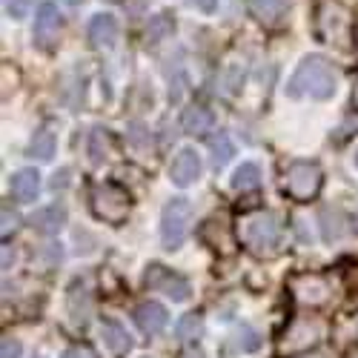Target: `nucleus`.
<instances>
[{
	"mask_svg": "<svg viewBox=\"0 0 358 358\" xmlns=\"http://www.w3.org/2000/svg\"><path fill=\"white\" fill-rule=\"evenodd\" d=\"M235 347L241 352H255L261 347V338H258V333L252 330V327H241L238 336H235Z\"/></svg>",
	"mask_w": 358,
	"mask_h": 358,
	"instance_id": "29",
	"label": "nucleus"
},
{
	"mask_svg": "<svg viewBox=\"0 0 358 358\" xmlns=\"http://www.w3.org/2000/svg\"><path fill=\"white\" fill-rule=\"evenodd\" d=\"M172 29H175V20L166 12L149 17V26H146V32H143V43L146 46H158L161 41H166L172 35Z\"/></svg>",
	"mask_w": 358,
	"mask_h": 358,
	"instance_id": "20",
	"label": "nucleus"
},
{
	"mask_svg": "<svg viewBox=\"0 0 358 358\" xmlns=\"http://www.w3.org/2000/svg\"><path fill=\"white\" fill-rule=\"evenodd\" d=\"M189 224H192V203L187 198H172L166 201L164 213H161V241L166 250H178L187 235H189Z\"/></svg>",
	"mask_w": 358,
	"mask_h": 358,
	"instance_id": "3",
	"label": "nucleus"
},
{
	"mask_svg": "<svg viewBox=\"0 0 358 358\" xmlns=\"http://www.w3.org/2000/svg\"><path fill=\"white\" fill-rule=\"evenodd\" d=\"M169 178H172V184L175 187H192L198 178H201V158H198V152L195 149H189V146H184L181 152H178L175 158H172V164H169Z\"/></svg>",
	"mask_w": 358,
	"mask_h": 358,
	"instance_id": "11",
	"label": "nucleus"
},
{
	"mask_svg": "<svg viewBox=\"0 0 358 358\" xmlns=\"http://www.w3.org/2000/svg\"><path fill=\"white\" fill-rule=\"evenodd\" d=\"M284 189L295 201H310L321 189V169L313 161H295L284 175Z\"/></svg>",
	"mask_w": 358,
	"mask_h": 358,
	"instance_id": "5",
	"label": "nucleus"
},
{
	"mask_svg": "<svg viewBox=\"0 0 358 358\" xmlns=\"http://www.w3.org/2000/svg\"><path fill=\"white\" fill-rule=\"evenodd\" d=\"M321 227H324V241H338V238L344 235V213L338 210V206H324L321 210Z\"/></svg>",
	"mask_w": 358,
	"mask_h": 358,
	"instance_id": "24",
	"label": "nucleus"
},
{
	"mask_svg": "<svg viewBox=\"0 0 358 358\" xmlns=\"http://www.w3.org/2000/svg\"><path fill=\"white\" fill-rule=\"evenodd\" d=\"M12 264H15V250L12 247H3V270H9Z\"/></svg>",
	"mask_w": 358,
	"mask_h": 358,
	"instance_id": "35",
	"label": "nucleus"
},
{
	"mask_svg": "<svg viewBox=\"0 0 358 358\" xmlns=\"http://www.w3.org/2000/svg\"><path fill=\"white\" fill-rule=\"evenodd\" d=\"M201 235H203V241L210 244L213 250H218L221 255H232V252H235V241H232V235L227 232V224H224V221L210 218V221L203 224Z\"/></svg>",
	"mask_w": 358,
	"mask_h": 358,
	"instance_id": "18",
	"label": "nucleus"
},
{
	"mask_svg": "<svg viewBox=\"0 0 358 358\" xmlns=\"http://www.w3.org/2000/svg\"><path fill=\"white\" fill-rule=\"evenodd\" d=\"M64 3H69V6H78V3H83V0H64Z\"/></svg>",
	"mask_w": 358,
	"mask_h": 358,
	"instance_id": "37",
	"label": "nucleus"
},
{
	"mask_svg": "<svg viewBox=\"0 0 358 358\" xmlns=\"http://www.w3.org/2000/svg\"><path fill=\"white\" fill-rule=\"evenodd\" d=\"M89 41H92L95 49L115 46V41H117V20H115V15H109V12L95 15L92 23H89Z\"/></svg>",
	"mask_w": 358,
	"mask_h": 358,
	"instance_id": "16",
	"label": "nucleus"
},
{
	"mask_svg": "<svg viewBox=\"0 0 358 358\" xmlns=\"http://www.w3.org/2000/svg\"><path fill=\"white\" fill-rule=\"evenodd\" d=\"M20 352H23L20 341H15V338H9V336L0 341V358H20Z\"/></svg>",
	"mask_w": 358,
	"mask_h": 358,
	"instance_id": "31",
	"label": "nucleus"
},
{
	"mask_svg": "<svg viewBox=\"0 0 358 358\" xmlns=\"http://www.w3.org/2000/svg\"><path fill=\"white\" fill-rule=\"evenodd\" d=\"M304 358H330V355H321V352H315V355H304Z\"/></svg>",
	"mask_w": 358,
	"mask_h": 358,
	"instance_id": "38",
	"label": "nucleus"
},
{
	"mask_svg": "<svg viewBox=\"0 0 358 358\" xmlns=\"http://www.w3.org/2000/svg\"><path fill=\"white\" fill-rule=\"evenodd\" d=\"M29 155L38 158V161H52L55 155V135L49 129H38L29 141Z\"/></svg>",
	"mask_w": 358,
	"mask_h": 358,
	"instance_id": "25",
	"label": "nucleus"
},
{
	"mask_svg": "<svg viewBox=\"0 0 358 358\" xmlns=\"http://www.w3.org/2000/svg\"><path fill=\"white\" fill-rule=\"evenodd\" d=\"M324 336V327L315 318H301L289 327V333L284 336L281 350L284 352H298V350H310L313 344H318V338Z\"/></svg>",
	"mask_w": 358,
	"mask_h": 358,
	"instance_id": "9",
	"label": "nucleus"
},
{
	"mask_svg": "<svg viewBox=\"0 0 358 358\" xmlns=\"http://www.w3.org/2000/svg\"><path fill=\"white\" fill-rule=\"evenodd\" d=\"M289 292L295 295V301H298V304L321 307V304L330 301V295H333V284L327 281L324 275L304 273V275H292V278H289Z\"/></svg>",
	"mask_w": 358,
	"mask_h": 358,
	"instance_id": "7",
	"label": "nucleus"
},
{
	"mask_svg": "<svg viewBox=\"0 0 358 358\" xmlns=\"http://www.w3.org/2000/svg\"><path fill=\"white\" fill-rule=\"evenodd\" d=\"M247 9L261 26L275 29V26L284 23V17L289 12V3L287 0H247Z\"/></svg>",
	"mask_w": 358,
	"mask_h": 358,
	"instance_id": "14",
	"label": "nucleus"
},
{
	"mask_svg": "<svg viewBox=\"0 0 358 358\" xmlns=\"http://www.w3.org/2000/svg\"><path fill=\"white\" fill-rule=\"evenodd\" d=\"M189 3H192L195 9H201V12H206V15H213V12L218 9V0H189Z\"/></svg>",
	"mask_w": 358,
	"mask_h": 358,
	"instance_id": "34",
	"label": "nucleus"
},
{
	"mask_svg": "<svg viewBox=\"0 0 358 358\" xmlns=\"http://www.w3.org/2000/svg\"><path fill=\"white\" fill-rule=\"evenodd\" d=\"M241 238L255 255H273L281 244V218L270 210H258L241 221Z\"/></svg>",
	"mask_w": 358,
	"mask_h": 358,
	"instance_id": "2",
	"label": "nucleus"
},
{
	"mask_svg": "<svg viewBox=\"0 0 358 358\" xmlns=\"http://www.w3.org/2000/svg\"><path fill=\"white\" fill-rule=\"evenodd\" d=\"M352 103H355V109H358V83H355V89H352Z\"/></svg>",
	"mask_w": 358,
	"mask_h": 358,
	"instance_id": "36",
	"label": "nucleus"
},
{
	"mask_svg": "<svg viewBox=\"0 0 358 358\" xmlns=\"http://www.w3.org/2000/svg\"><path fill=\"white\" fill-rule=\"evenodd\" d=\"M143 284H146L149 289H155V292H164L166 298H172V301H187L189 292H192L187 278L175 275L172 270H166V266H161V264L149 266L146 275H143Z\"/></svg>",
	"mask_w": 358,
	"mask_h": 358,
	"instance_id": "8",
	"label": "nucleus"
},
{
	"mask_svg": "<svg viewBox=\"0 0 358 358\" xmlns=\"http://www.w3.org/2000/svg\"><path fill=\"white\" fill-rule=\"evenodd\" d=\"M338 89V72L336 66L327 61L324 55H307L298 69L292 72L289 83H287V95L289 98H315V101H327L333 98Z\"/></svg>",
	"mask_w": 358,
	"mask_h": 358,
	"instance_id": "1",
	"label": "nucleus"
},
{
	"mask_svg": "<svg viewBox=\"0 0 358 358\" xmlns=\"http://www.w3.org/2000/svg\"><path fill=\"white\" fill-rule=\"evenodd\" d=\"M244 75H247L244 64H229V66H227V75H224V89H227L229 95H235L238 89L244 86Z\"/></svg>",
	"mask_w": 358,
	"mask_h": 358,
	"instance_id": "28",
	"label": "nucleus"
},
{
	"mask_svg": "<svg viewBox=\"0 0 358 358\" xmlns=\"http://www.w3.org/2000/svg\"><path fill=\"white\" fill-rule=\"evenodd\" d=\"M132 210V201H129V192L121 189V187H115V184H101L95 187L92 192V213L106 221V224H121L127 221Z\"/></svg>",
	"mask_w": 358,
	"mask_h": 358,
	"instance_id": "4",
	"label": "nucleus"
},
{
	"mask_svg": "<svg viewBox=\"0 0 358 358\" xmlns=\"http://www.w3.org/2000/svg\"><path fill=\"white\" fill-rule=\"evenodd\" d=\"M181 127H184V132L187 135H206V132H213L215 129V115L206 109V106H189V109H184V117H181Z\"/></svg>",
	"mask_w": 358,
	"mask_h": 358,
	"instance_id": "17",
	"label": "nucleus"
},
{
	"mask_svg": "<svg viewBox=\"0 0 358 358\" xmlns=\"http://www.w3.org/2000/svg\"><path fill=\"white\" fill-rule=\"evenodd\" d=\"M355 333H358V321H355Z\"/></svg>",
	"mask_w": 358,
	"mask_h": 358,
	"instance_id": "41",
	"label": "nucleus"
},
{
	"mask_svg": "<svg viewBox=\"0 0 358 358\" xmlns=\"http://www.w3.org/2000/svg\"><path fill=\"white\" fill-rule=\"evenodd\" d=\"M210 152H213V164H215V169H224V166L232 161V155H235V143L229 141L227 132H218V135L210 141Z\"/></svg>",
	"mask_w": 358,
	"mask_h": 358,
	"instance_id": "26",
	"label": "nucleus"
},
{
	"mask_svg": "<svg viewBox=\"0 0 358 358\" xmlns=\"http://www.w3.org/2000/svg\"><path fill=\"white\" fill-rule=\"evenodd\" d=\"M318 35H321L327 43L347 46V41H350V35H352L350 12L341 9L338 3H324V6L318 9Z\"/></svg>",
	"mask_w": 358,
	"mask_h": 358,
	"instance_id": "6",
	"label": "nucleus"
},
{
	"mask_svg": "<svg viewBox=\"0 0 358 358\" xmlns=\"http://www.w3.org/2000/svg\"><path fill=\"white\" fill-rule=\"evenodd\" d=\"M258 184H261V166L252 164V161L241 164V166L232 172V189H238V192L258 189Z\"/></svg>",
	"mask_w": 358,
	"mask_h": 358,
	"instance_id": "22",
	"label": "nucleus"
},
{
	"mask_svg": "<svg viewBox=\"0 0 358 358\" xmlns=\"http://www.w3.org/2000/svg\"><path fill=\"white\" fill-rule=\"evenodd\" d=\"M175 333H178V338H184V341H192V338H198L201 333H203V321H201V315H184L181 321H178V327H175Z\"/></svg>",
	"mask_w": 358,
	"mask_h": 358,
	"instance_id": "27",
	"label": "nucleus"
},
{
	"mask_svg": "<svg viewBox=\"0 0 358 358\" xmlns=\"http://www.w3.org/2000/svg\"><path fill=\"white\" fill-rule=\"evenodd\" d=\"M15 229H17V215L3 206V227H0V232H3V238H9V232H15Z\"/></svg>",
	"mask_w": 358,
	"mask_h": 358,
	"instance_id": "32",
	"label": "nucleus"
},
{
	"mask_svg": "<svg viewBox=\"0 0 358 358\" xmlns=\"http://www.w3.org/2000/svg\"><path fill=\"white\" fill-rule=\"evenodd\" d=\"M29 224H32V229L41 232V235H57V232L66 227V206H64V203L41 206V210L32 213Z\"/></svg>",
	"mask_w": 358,
	"mask_h": 358,
	"instance_id": "12",
	"label": "nucleus"
},
{
	"mask_svg": "<svg viewBox=\"0 0 358 358\" xmlns=\"http://www.w3.org/2000/svg\"><path fill=\"white\" fill-rule=\"evenodd\" d=\"M86 152H89V161H92L95 166L103 164L112 152V143H109V132L103 127H95L92 132H89V146H86Z\"/></svg>",
	"mask_w": 358,
	"mask_h": 358,
	"instance_id": "21",
	"label": "nucleus"
},
{
	"mask_svg": "<svg viewBox=\"0 0 358 358\" xmlns=\"http://www.w3.org/2000/svg\"><path fill=\"white\" fill-rule=\"evenodd\" d=\"M132 318H135V324H138V330L146 333V336H158L164 327L169 324V313H166V307L158 304V301H143V304L135 310Z\"/></svg>",
	"mask_w": 358,
	"mask_h": 358,
	"instance_id": "13",
	"label": "nucleus"
},
{
	"mask_svg": "<svg viewBox=\"0 0 358 358\" xmlns=\"http://www.w3.org/2000/svg\"><path fill=\"white\" fill-rule=\"evenodd\" d=\"M352 229H355V232H358V215H355V221H352Z\"/></svg>",
	"mask_w": 358,
	"mask_h": 358,
	"instance_id": "39",
	"label": "nucleus"
},
{
	"mask_svg": "<svg viewBox=\"0 0 358 358\" xmlns=\"http://www.w3.org/2000/svg\"><path fill=\"white\" fill-rule=\"evenodd\" d=\"M101 341H103V347H106L109 352H115V355H121V352H127V350L132 347L129 333H127L117 321H101Z\"/></svg>",
	"mask_w": 358,
	"mask_h": 358,
	"instance_id": "19",
	"label": "nucleus"
},
{
	"mask_svg": "<svg viewBox=\"0 0 358 358\" xmlns=\"http://www.w3.org/2000/svg\"><path fill=\"white\" fill-rule=\"evenodd\" d=\"M355 166H358V152H355Z\"/></svg>",
	"mask_w": 358,
	"mask_h": 358,
	"instance_id": "40",
	"label": "nucleus"
},
{
	"mask_svg": "<svg viewBox=\"0 0 358 358\" xmlns=\"http://www.w3.org/2000/svg\"><path fill=\"white\" fill-rule=\"evenodd\" d=\"M69 315H72V324H86L89 315H92V295H89L83 287L72 289L69 292Z\"/></svg>",
	"mask_w": 358,
	"mask_h": 358,
	"instance_id": "23",
	"label": "nucleus"
},
{
	"mask_svg": "<svg viewBox=\"0 0 358 358\" xmlns=\"http://www.w3.org/2000/svg\"><path fill=\"white\" fill-rule=\"evenodd\" d=\"M61 358H98L92 350H89V347H69Z\"/></svg>",
	"mask_w": 358,
	"mask_h": 358,
	"instance_id": "33",
	"label": "nucleus"
},
{
	"mask_svg": "<svg viewBox=\"0 0 358 358\" xmlns=\"http://www.w3.org/2000/svg\"><path fill=\"white\" fill-rule=\"evenodd\" d=\"M9 189L20 203H32L41 195V175L35 169H17L9 181Z\"/></svg>",
	"mask_w": 358,
	"mask_h": 358,
	"instance_id": "15",
	"label": "nucleus"
},
{
	"mask_svg": "<svg viewBox=\"0 0 358 358\" xmlns=\"http://www.w3.org/2000/svg\"><path fill=\"white\" fill-rule=\"evenodd\" d=\"M61 23L64 20H61V12H57L55 3H41L38 15H35V32H32L35 43L41 49H52L57 35H61Z\"/></svg>",
	"mask_w": 358,
	"mask_h": 358,
	"instance_id": "10",
	"label": "nucleus"
},
{
	"mask_svg": "<svg viewBox=\"0 0 358 358\" xmlns=\"http://www.w3.org/2000/svg\"><path fill=\"white\" fill-rule=\"evenodd\" d=\"M35 0H6V15L12 20H23L29 15V9H32Z\"/></svg>",
	"mask_w": 358,
	"mask_h": 358,
	"instance_id": "30",
	"label": "nucleus"
}]
</instances>
